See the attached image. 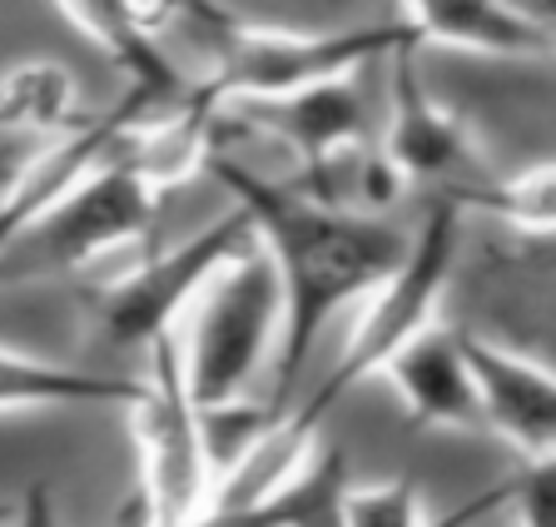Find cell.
<instances>
[{
	"mask_svg": "<svg viewBox=\"0 0 556 527\" xmlns=\"http://www.w3.org/2000/svg\"><path fill=\"white\" fill-rule=\"evenodd\" d=\"M492 503H502V488L482 492V498H472V503H463L457 513L432 523L428 507H422V492H417L407 478L368 482V488L343 482V492H338V527H467Z\"/></svg>",
	"mask_w": 556,
	"mask_h": 527,
	"instance_id": "e0dca14e",
	"label": "cell"
},
{
	"mask_svg": "<svg viewBox=\"0 0 556 527\" xmlns=\"http://www.w3.org/2000/svg\"><path fill=\"white\" fill-rule=\"evenodd\" d=\"M463 210H486V214H497L507 229H517V235L546 239L552 235V219H556V164L542 160L507 179L486 175V185L477 189Z\"/></svg>",
	"mask_w": 556,
	"mask_h": 527,
	"instance_id": "ac0fdd59",
	"label": "cell"
},
{
	"mask_svg": "<svg viewBox=\"0 0 556 527\" xmlns=\"http://www.w3.org/2000/svg\"><path fill=\"white\" fill-rule=\"evenodd\" d=\"M278 279L258 244L243 249L199 289L179 339V374L194 409L239 403L249 393L278 343Z\"/></svg>",
	"mask_w": 556,
	"mask_h": 527,
	"instance_id": "277c9868",
	"label": "cell"
},
{
	"mask_svg": "<svg viewBox=\"0 0 556 527\" xmlns=\"http://www.w3.org/2000/svg\"><path fill=\"white\" fill-rule=\"evenodd\" d=\"M378 374L388 378L393 393L403 399L413 428H482L472 374H467L463 349H457V328L428 324L417 339H407Z\"/></svg>",
	"mask_w": 556,
	"mask_h": 527,
	"instance_id": "4fadbf2b",
	"label": "cell"
},
{
	"mask_svg": "<svg viewBox=\"0 0 556 527\" xmlns=\"http://www.w3.org/2000/svg\"><path fill=\"white\" fill-rule=\"evenodd\" d=\"M139 120H154L150 110L139 105L135 95H119V105L80 115L75 125L55 129V135H40L46 145H35L25 154V164L15 170V179L0 195V249L11 244L21 229H30L46 210H55L70 189L80 185L85 175H94L104 160H115L125 129Z\"/></svg>",
	"mask_w": 556,
	"mask_h": 527,
	"instance_id": "9c48e42d",
	"label": "cell"
},
{
	"mask_svg": "<svg viewBox=\"0 0 556 527\" xmlns=\"http://www.w3.org/2000/svg\"><path fill=\"white\" fill-rule=\"evenodd\" d=\"M243 249H254V224L233 204L214 224H204L199 235H189L185 244L164 249V254H144L129 274L100 284L90 293L94 334L104 343H115V349H144V343H154L160 334H169L179 324V314H189L199 289L224 264H233Z\"/></svg>",
	"mask_w": 556,
	"mask_h": 527,
	"instance_id": "8992f818",
	"label": "cell"
},
{
	"mask_svg": "<svg viewBox=\"0 0 556 527\" xmlns=\"http://www.w3.org/2000/svg\"><path fill=\"white\" fill-rule=\"evenodd\" d=\"M154 349V374L144 378V393L129 403L139 443V507L150 527H179L194 513H204L214 468L204 453V428L199 409L185 393L179 374V328L160 334Z\"/></svg>",
	"mask_w": 556,
	"mask_h": 527,
	"instance_id": "52a82bcc",
	"label": "cell"
},
{
	"mask_svg": "<svg viewBox=\"0 0 556 527\" xmlns=\"http://www.w3.org/2000/svg\"><path fill=\"white\" fill-rule=\"evenodd\" d=\"M160 36L174 60L194 75L199 90L224 110L233 100H268L303 85L353 80L363 65L407 46L413 30L403 21L343 25V30H278V25L239 21L224 0H194Z\"/></svg>",
	"mask_w": 556,
	"mask_h": 527,
	"instance_id": "7a4b0ae2",
	"label": "cell"
},
{
	"mask_svg": "<svg viewBox=\"0 0 556 527\" xmlns=\"http://www.w3.org/2000/svg\"><path fill=\"white\" fill-rule=\"evenodd\" d=\"M15 523V503H0V527H11Z\"/></svg>",
	"mask_w": 556,
	"mask_h": 527,
	"instance_id": "484cf974",
	"label": "cell"
},
{
	"mask_svg": "<svg viewBox=\"0 0 556 527\" xmlns=\"http://www.w3.org/2000/svg\"><path fill=\"white\" fill-rule=\"evenodd\" d=\"M497 5L521 25H532L536 36H552V0H497Z\"/></svg>",
	"mask_w": 556,
	"mask_h": 527,
	"instance_id": "603a6c76",
	"label": "cell"
},
{
	"mask_svg": "<svg viewBox=\"0 0 556 527\" xmlns=\"http://www.w3.org/2000/svg\"><path fill=\"white\" fill-rule=\"evenodd\" d=\"M144 393L139 378L85 374L70 364L30 359L21 349H0V413L21 409H129Z\"/></svg>",
	"mask_w": 556,
	"mask_h": 527,
	"instance_id": "2e32d148",
	"label": "cell"
},
{
	"mask_svg": "<svg viewBox=\"0 0 556 527\" xmlns=\"http://www.w3.org/2000/svg\"><path fill=\"white\" fill-rule=\"evenodd\" d=\"M189 5H194V0H144V11L154 15V25H160V30L174 21V15H185Z\"/></svg>",
	"mask_w": 556,
	"mask_h": 527,
	"instance_id": "cb8c5ba5",
	"label": "cell"
},
{
	"mask_svg": "<svg viewBox=\"0 0 556 527\" xmlns=\"http://www.w3.org/2000/svg\"><path fill=\"white\" fill-rule=\"evenodd\" d=\"M11 527H55L46 482H30V488H25V503H15V523Z\"/></svg>",
	"mask_w": 556,
	"mask_h": 527,
	"instance_id": "44dd1931",
	"label": "cell"
},
{
	"mask_svg": "<svg viewBox=\"0 0 556 527\" xmlns=\"http://www.w3.org/2000/svg\"><path fill=\"white\" fill-rule=\"evenodd\" d=\"M0 90H5V100L15 105L25 135H55V129L75 125V120L85 115V110L75 105V80H70V71L55 65V60H30V65L5 75Z\"/></svg>",
	"mask_w": 556,
	"mask_h": 527,
	"instance_id": "d6986e66",
	"label": "cell"
},
{
	"mask_svg": "<svg viewBox=\"0 0 556 527\" xmlns=\"http://www.w3.org/2000/svg\"><path fill=\"white\" fill-rule=\"evenodd\" d=\"M457 244H463V210L442 195H432L417 235L407 239V254L397 259V269L363 299V314L348 334L338 364L328 378L299 403L313 423H324V413L343 399L353 384L372 378L407 339H417L428 324H438V304L457 269Z\"/></svg>",
	"mask_w": 556,
	"mask_h": 527,
	"instance_id": "3957f363",
	"label": "cell"
},
{
	"mask_svg": "<svg viewBox=\"0 0 556 527\" xmlns=\"http://www.w3.org/2000/svg\"><path fill=\"white\" fill-rule=\"evenodd\" d=\"M154 224H160V189L144 185L115 150V160H104L55 210H46L0 249V284L85 269L115 249L144 244Z\"/></svg>",
	"mask_w": 556,
	"mask_h": 527,
	"instance_id": "5b68a950",
	"label": "cell"
},
{
	"mask_svg": "<svg viewBox=\"0 0 556 527\" xmlns=\"http://www.w3.org/2000/svg\"><path fill=\"white\" fill-rule=\"evenodd\" d=\"M204 175L229 189V200L249 214L254 244L274 264L278 279V343H274V374L278 393L274 409L289 403V388L308 368L313 343L333 324L338 309L358 304L397 269L407 254V239L378 214H353L303 195L293 185L264 179L243 160H233L224 145H214L204 160Z\"/></svg>",
	"mask_w": 556,
	"mask_h": 527,
	"instance_id": "6da1fadb",
	"label": "cell"
},
{
	"mask_svg": "<svg viewBox=\"0 0 556 527\" xmlns=\"http://www.w3.org/2000/svg\"><path fill=\"white\" fill-rule=\"evenodd\" d=\"M507 498L517 503V527H552V513H556L552 457L546 463H521V473L507 482Z\"/></svg>",
	"mask_w": 556,
	"mask_h": 527,
	"instance_id": "ffe728a7",
	"label": "cell"
},
{
	"mask_svg": "<svg viewBox=\"0 0 556 527\" xmlns=\"http://www.w3.org/2000/svg\"><path fill=\"white\" fill-rule=\"evenodd\" d=\"M457 349L472 374L477 418L497 438H507L521 453V463L556 457V384L552 368L527 359L517 349H502L492 339H477L457 328Z\"/></svg>",
	"mask_w": 556,
	"mask_h": 527,
	"instance_id": "30bf717a",
	"label": "cell"
},
{
	"mask_svg": "<svg viewBox=\"0 0 556 527\" xmlns=\"http://www.w3.org/2000/svg\"><path fill=\"white\" fill-rule=\"evenodd\" d=\"M0 129H21V115H15V105L5 100V90H0ZM25 135V129H21Z\"/></svg>",
	"mask_w": 556,
	"mask_h": 527,
	"instance_id": "d4e9b609",
	"label": "cell"
},
{
	"mask_svg": "<svg viewBox=\"0 0 556 527\" xmlns=\"http://www.w3.org/2000/svg\"><path fill=\"white\" fill-rule=\"evenodd\" d=\"M224 110H233L243 129H258V135H274L278 145H289L299 160L293 185H308L333 160L368 145V105H363V90L353 80L303 85V90L268 95V100H233Z\"/></svg>",
	"mask_w": 556,
	"mask_h": 527,
	"instance_id": "8fae6325",
	"label": "cell"
},
{
	"mask_svg": "<svg viewBox=\"0 0 556 527\" xmlns=\"http://www.w3.org/2000/svg\"><path fill=\"white\" fill-rule=\"evenodd\" d=\"M348 482L343 453L324 448L308 457V468L289 482L283 492L264 498V503H243V507H204L179 527H338V492ZM119 527H150L139 498L129 503V513L119 517Z\"/></svg>",
	"mask_w": 556,
	"mask_h": 527,
	"instance_id": "5bb4252c",
	"label": "cell"
},
{
	"mask_svg": "<svg viewBox=\"0 0 556 527\" xmlns=\"http://www.w3.org/2000/svg\"><path fill=\"white\" fill-rule=\"evenodd\" d=\"M55 5L100 55L115 60V71L125 75V95H135L150 115H164L194 95V75L164 46L144 0H55Z\"/></svg>",
	"mask_w": 556,
	"mask_h": 527,
	"instance_id": "7c38bea8",
	"label": "cell"
},
{
	"mask_svg": "<svg viewBox=\"0 0 556 527\" xmlns=\"http://www.w3.org/2000/svg\"><path fill=\"white\" fill-rule=\"evenodd\" d=\"M378 150L403 175V185H428L432 195L452 200L457 210L492 175L467 125L428 95V85L417 75V40L393 50V120H388V135H382Z\"/></svg>",
	"mask_w": 556,
	"mask_h": 527,
	"instance_id": "ba28073f",
	"label": "cell"
},
{
	"mask_svg": "<svg viewBox=\"0 0 556 527\" xmlns=\"http://www.w3.org/2000/svg\"><path fill=\"white\" fill-rule=\"evenodd\" d=\"M403 25L413 40H438L472 55H502V60H546L552 36H536L532 25L507 15L497 0H403Z\"/></svg>",
	"mask_w": 556,
	"mask_h": 527,
	"instance_id": "9a60e30c",
	"label": "cell"
},
{
	"mask_svg": "<svg viewBox=\"0 0 556 527\" xmlns=\"http://www.w3.org/2000/svg\"><path fill=\"white\" fill-rule=\"evenodd\" d=\"M35 145L21 140V129H0V195H5V185L15 179V170L25 164V154H30Z\"/></svg>",
	"mask_w": 556,
	"mask_h": 527,
	"instance_id": "7402d4cb",
	"label": "cell"
}]
</instances>
